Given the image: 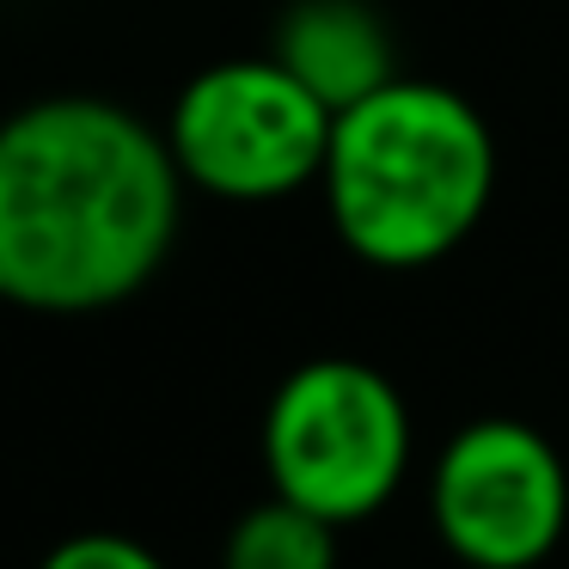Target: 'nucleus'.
I'll return each mask as SVG.
<instances>
[{
  "label": "nucleus",
  "mask_w": 569,
  "mask_h": 569,
  "mask_svg": "<svg viewBox=\"0 0 569 569\" xmlns=\"http://www.w3.org/2000/svg\"><path fill=\"white\" fill-rule=\"evenodd\" d=\"M227 569H337V527L312 508L270 496L246 508L227 532Z\"/></svg>",
  "instance_id": "0eeeda50"
},
{
  "label": "nucleus",
  "mask_w": 569,
  "mask_h": 569,
  "mask_svg": "<svg viewBox=\"0 0 569 569\" xmlns=\"http://www.w3.org/2000/svg\"><path fill=\"white\" fill-rule=\"evenodd\" d=\"M38 569H166V563L129 532H74Z\"/></svg>",
  "instance_id": "6e6552de"
},
{
  "label": "nucleus",
  "mask_w": 569,
  "mask_h": 569,
  "mask_svg": "<svg viewBox=\"0 0 569 569\" xmlns=\"http://www.w3.org/2000/svg\"><path fill=\"white\" fill-rule=\"evenodd\" d=\"M270 56L331 117L398 74L392 31L368 0H288L270 31Z\"/></svg>",
  "instance_id": "423d86ee"
},
{
  "label": "nucleus",
  "mask_w": 569,
  "mask_h": 569,
  "mask_svg": "<svg viewBox=\"0 0 569 569\" xmlns=\"http://www.w3.org/2000/svg\"><path fill=\"white\" fill-rule=\"evenodd\" d=\"M184 221L166 129L87 92L0 117V300L19 312L123 307L160 276Z\"/></svg>",
  "instance_id": "f257e3e1"
},
{
  "label": "nucleus",
  "mask_w": 569,
  "mask_h": 569,
  "mask_svg": "<svg viewBox=\"0 0 569 569\" xmlns=\"http://www.w3.org/2000/svg\"><path fill=\"white\" fill-rule=\"evenodd\" d=\"M325 214L373 270H429L478 233L496 197V136L466 92L392 74L331 117Z\"/></svg>",
  "instance_id": "f03ea898"
},
{
  "label": "nucleus",
  "mask_w": 569,
  "mask_h": 569,
  "mask_svg": "<svg viewBox=\"0 0 569 569\" xmlns=\"http://www.w3.org/2000/svg\"><path fill=\"white\" fill-rule=\"evenodd\" d=\"M429 515L471 569H532L569 532V466L532 422L478 417L435 453Z\"/></svg>",
  "instance_id": "39448f33"
},
{
  "label": "nucleus",
  "mask_w": 569,
  "mask_h": 569,
  "mask_svg": "<svg viewBox=\"0 0 569 569\" xmlns=\"http://www.w3.org/2000/svg\"><path fill=\"white\" fill-rule=\"evenodd\" d=\"M184 184L221 202H276L319 184L331 148V111L276 56L209 62L178 87L166 111Z\"/></svg>",
  "instance_id": "20e7f679"
},
{
  "label": "nucleus",
  "mask_w": 569,
  "mask_h": 569,
  "mask_svg": "<svg viewBox=\"0 0 569 569\" xmlns=\"http://www.w3.org/2000/svg\"><path fill=\"white\" fill-rule=\"evenodd\" d=\"M270 490L331 527L380 515L410 471V410L373 361H300L263 410Z\"/></svg>",
  "instance_id": "7ed1b4c3"
}]
</instances>
